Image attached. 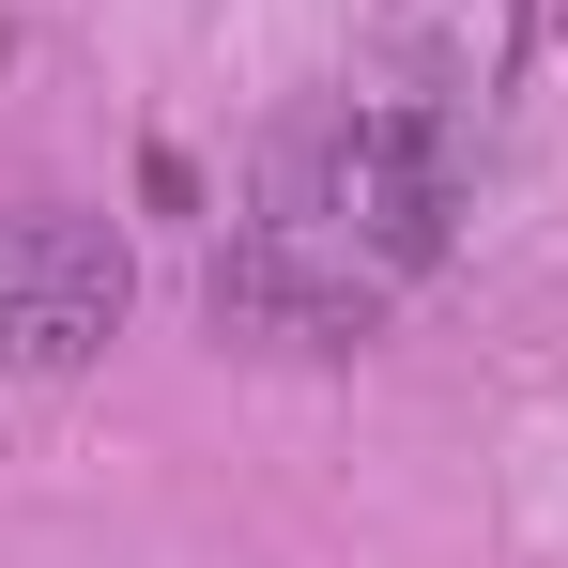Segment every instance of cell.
<instances>
[{
  "instance_id": "cell-1",
  "label": "cell",
  "mask_w": 568,
  "mask_h": 568,
  "mask_svg": "<svg viewBox=\"0 0 568 568\" xmlns=\"http://www.w3.org/2000/svg\"><path fill=\"white\" fill-rule=\"evenodd\" d=\"M446 215H462V139H446V108H399V93L323 108V123L277 139L246 246L215 262V323L338 338V323H369L384 292L446 246Z\"/></svg>"
},
{
  "instance_id": "cell-2",
  "label": "cell",
  "mask_w": 568,
  "mask_h": 568,
  "mask_svg": "<svg viewBox=\"0 0 568 568\" xmlns=\"http://www.w3.org/2000/svg\"><path fill=\"white\" fill-rule=\"evenodd\" d=\"M123 231L108 215H62V200H31V215H0V369L62 384L93 369L108 338H123Z\"/></svg>"
},
{
  "instance_id": "cell-3",
  "label": "cell",
  "mask_w": 568,
  "mask_h": 568,
  "mask_svg": "<svg viewBox=\"0 0 568 568\" xmlns=\"http://www.w3.org/2000/svg\"><path fill=\"white\" fill-rule=\"evenodd\" d=\"M554 62H568V0H554Z\"/></svg>"
}]
</instances>
